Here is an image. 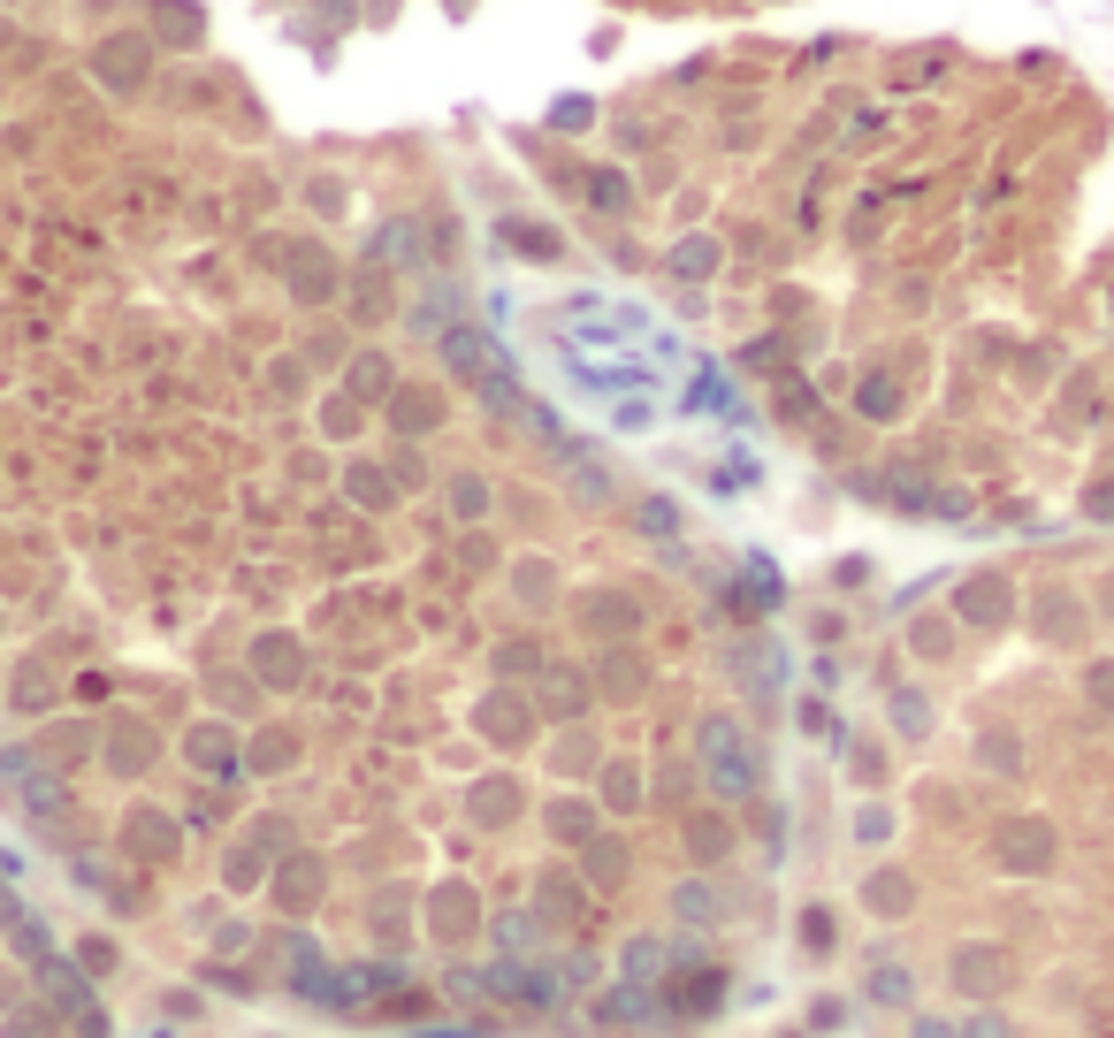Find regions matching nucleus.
I'll list each match as a JSON object with an SVG mask.
<instances>
[{
    "label": "nucleus",
    "instance_id": "1",
    "mask_svg": "<svg viewBox=\"0 0 1114 1038\" xmlns=\"http://www.w3.org/2000/svg\"><path fill=\"white\" fill-rule=\"evenodd\" d=\"M92 62H100V85L131 100V92H146V62H154V46H146V38H108Z\"/></svg>",
    "mask_w": 1114,
    "mask_h": 1038
},
{
    "label": "nucleus",
    "instance_id": "2",
    "mask_svg": "<svg viewBox=\"0 0 1114 1038\" xmlns=\"http://www.w3.org/2000/svg\"><path fill=\"white\" fill-rule=\"evenodd\" d=\"M1054 848H1046V825H1015L1008 833V863H1023V871H1038Z\"/></svg>",
    "mask_w": 1114,
    "mask_h": 1038
},
{
    "label": "nucleus",
    "instance_id": "3",
    "mask_svg": "<svg viewBox=\"0 0 1114 1038\" xmlns=\"http://www.w3.org/2000/svg\"><path fill=\"white\" fill-rule=\"evenodd\" d=\"M961 985H969V993L1000 985V955H992V947H969V955H961Z\"/></svg>",
    "mask_w": 1114,
    "mask_h": 1038
},
{
    "label": "nucleus",
    "instance_id": "4",
    "mask_svg": "<svg viewBox=\"0 0 1114 1038\" xmlns=\"http://www.w3.org/2000/svg\"><path fill=\"white\" fill-rule=\"evenodd\" d=\"M1100 703H1114V672H1100Z\"/></svg>",
    "mask_w": 1114,
    "mask_h": 1038
}]
</instances>
